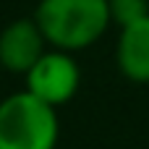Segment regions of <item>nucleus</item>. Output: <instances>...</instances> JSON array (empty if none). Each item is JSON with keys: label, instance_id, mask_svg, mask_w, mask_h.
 <instances>
[{"label": "nucleus", "instance_id": "obj_1", "mask_svg": "<svg viewBox=\"0 0 149 149\" xmlns=\"http://www.w3.org/2000/svg\"><path fill=\"white\" fill-rule=\"evenodd\" d=\"M34 21L47 45L65 52L92 47L113 24L107 0H39Z\"/></svg>", "mask_w": 149, "mask_h": 149}, {"label": "nucleus", "instance_id": "obj_2", "mask_svg": "<svg viewBox=\"0 0 149 149\" xmlns=\"http://www.w3.org/2000/svg\"><path fill=\"white\" fill-rule=\"evenodd\" d=\"M58 134V107L29 89L0 102V149H55Z\"/></svg>", "mask_w": 149, "mask_h": 149}, {"label": "nucleus", "instance_id": "obj_3", "mask_svg": "<svg viewBox=\"0 0 149 149\" xmlns=\"http://www.w3.org/2000/svg\"><path fill=\"white\" fill-rule=\"evenodd\" d=\"M24 79H26V89L34 97L45 100L52 107H60V105L71 102L73 94L79 92L81 68L71 52L52 47L31 65V71Z\"/></svg>", "mask_w": 149, "mask_h": 149}, {"label": "nucleus", "instance_id": "obj_4", "mask_svg": "<svg viewBox=\"0 0 149 149\" xmlns=\"http://www.w3.org/2000/svg\"><path fill=\"white\" fill-rule=\"evenodd\" d=\"M45 52H47V39L34 16L16 18L0 31V65L10 73L26 76Z\"/></svg>", "mask_w": 149, "mask_h": 149}, {"label": "nucleus", "instance_id": "obj_5", "mask_svg": "<svg viewBox=\"0 0 149 149\" xmlns=\"http://www.w3.org/2000/svg\"><path fill=\"white\" fill-rule=\"evenodd\" d=\"M115 63L128 81L149 84V16L120 29L115 45Z\"/></svg>", "mask_w": 149, "mask_h": 149}, {"label": "nucleus", "instance_id": "obj_6", "mask_svg": "<svg viewBox=\"0 0 149 149\" xmlns=\"http://www.w3.org/2000/svg\"><path fill=\"white\" fill-rule=\"evenodd\" d=\"M110 21L118 24V29L149 16V0H107Z\"/></svg>", "mask_w": 149, "mask_h": 149}]
</instances>
